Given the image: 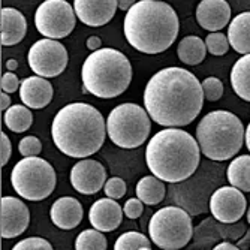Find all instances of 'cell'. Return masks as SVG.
I'll return each mask as SVG.
<instances>
[{
	"label": "cell",
	"instance_id": "cell-1",
	"mask_svg": "<svg viewBox=\"0 0 250 250\" xmlns=\"http://www.w3.org/2000/svg\"><path fill=\"white\" fill-rule=\"evenodd\" d=\"M204 90L199 80L183 67L156 72L144 90V105L151 120L165 127L190 125L202 109Z\"/></svg>",
	"mask_w": 250,
	"mask_h": 250
},
{
	"label": "cell",
	"instance_id": "cell-2",
	"mask_svg": "<svg viewBox=\"0 0 250 250\" xmlns=\"http://www.w3.org/2000/svg\"><path fill=\"white\" fill-rule=\"evenodd\" d=\"M56 147L66 156L84 159L101 150L106 136V123L101 111L85 102L67 104L51 125Z\"/></svg>",
	"mask_w": 250,
	"mask_h": 250
},
{
	"label": "cell",
	"instance_id": "cell-3",
	"mask_svg": "<svg viewBox=\"0 0 250 250\" xmlns=\"http://www.w3.org/2000/svg\"><path fill=\"white\" fill-rule=\"evenodd\" d=\"M180 22L171 5L161 0H140L126 14L123 32L127 42L144 54H161L177 39Z\"/></svg>",
	"mask_w": 250,
	"mask_h": 250
},
{
	"label": "cell",
	"instance_id": "cell-4",
	"mask_svg": "<svg viewBox=\"0 0 250 250\" xmlns=\"http://www.w3.org/2000/svg\"><path fill=\"white\" fill-rule=\"evenodd\" d=\"M201 148L193 136L178 127L157 132L147 144L146 162L153 175L168 183H180L195 174Z\"/></svg>",
	"mask_w": 250,
	"mask_h": 250
},
{
	"label": "cell",
	"instance_id": "cell-5",
	"mask_svg": "<svg viewBox=\"0 0 250 250\" xmlns=\"http://www.w3.org/2000/svg\"><path fill=\"white\" fill-rule=\"evenodd\" d=\"M83 92L112 99L126 92L132 81L129 59L114 48H99L87 56L81 67Z\"/></svg>",
	"mask_w": 250,
	"mask_h": 250
},
{
	"label": "cell",
	"instance_id": "cell-6",
	"mask_svg": "<svg viewBox=\"0 0 250 250\" xmlns=\"http://www.w3.org/2000/svg\"><path fill=\"white\" fill-rule=\"evenodd\" d=\"M241 120L229 111L217 109L204 116L196 127L201 153L210 161L223 162L234 157L246 141Z\"/></svg>",
	"mask_w": 250,
	"mask_h": 250
},
{
	"label": "cell",
	"instance_id": "cell-7",
	"mask_svg": "<svg viewBox=\"0 0 250 250\" xmlns=\"http://www.w3.org/2000/svg\"><path fill=\"white\" fill-rule=\"evenodd\" d=\"M151 130L150 114L135 104H122L109 112L106 119V133L109 140L122 148H136L143 146Z\"/></svg>",
	"mask_w": 250,
	"mask_h": 250
},
{
	"label": "cell",
	"instance_id": "cell-8",
	"mask_svg": "<svg viewBox=\"0 0 250 250\" xmlns=\"http://www.w3.org/2000/svg\"><path fill=\"white\" fill-rule=\"evenodd\" d=\"M56 171L39 156L22 157L11 171L14 190L27 201H42L48 198L56 188Z\"/></svg>",
	"mask_w": 250,
	"mask_h": 250
},
{
	"label": "cell",
	"instance_id": "cell-9",
	"mask_svg": "<svg viewBox=\"0 0 250 250\" xmlns=\"http://www.w3.org/2000/svg\"><path fill=\"white\" fill-rule=\"evenodd\" d=\"M148 234L151 241L164 250L183 249L193 235L192 219L180 207H164L151 216Z\"/></svg>",
	"mask_w": 250,
	"mask_h": 250
},
{
	"label": "cell",
	"instance_id": "cell-10",
	"mask_svg": "<svg viewBox=\"0 0 250 250\" xmlns=\"http://www.w3.org/2000/svg\"><path fill=\"white\" fill-rule=\"evenodd\" d=\"M75 9L66 0H45L35 12V27L51 39H63L75 29Z\"/></svg>",
	"mask_w": 250,
	"mask_h": 250
},
{
	"label": "cell",
	"instance_id": "cell-11",
	"mask_svg": "<svg viewBox=\"0 0 250 250\" xmlns=\"http://www.w3.org/2000/svg\"><path fill=\"white\" fill-rule=\"evenodd\" d=\"M27 60L30 69L36 75L54 78L66 69L69 56H67V50L64 48V45L60 43L57 39L45 38L39 39L32 45Z\"/></svg>",
	"mask_w": 250,
	"mask_h": 250
},
{
	"label": "cell",
	"instance_id": "cell-12",
	"mask_svg": "<svg viewBox=\"0 0 250 250\" xmlns=\"http://www.w3.org/2000/svg\"><path fill=\"white\" fill-rule=\"evenodd\" d=\"M210 211L220 223L238 222L247 211V201L235 186H222L210 198Z\"/></svg>",
	"mask_w": 250,
	"mask_h": 250
},
{
	"label": "cell",
	"instance_id": "cell-13",
	"mask_svg": "<svg viewBox=\"0 0 250 250\" xmlns=\"http://www.w3.org/2000/svg\"><path fill=\"white\" fill-rule=\"evenodd\" d=\"M71 185L83 195H95L106 183V171L95 159H83L71 169Z\"/></svg>",
	"mask_w": 250,
	"mask_h": 250
},
{
	"label": "cell",
	"instance_id": "cell-14",
	"mask_svg": "<svg viewBox=\"0 0 250 250\" xmlns=\"http://www.w3.org/2000/svg\"><path fill=\"white\" fill-rule=\"evenodd\" d=\"M30 223V211L21 199L14 196L2 198V237L15 238L21 235Z\"/></svg>",
	"mask_w": 250,
	"mask_h": 250
},
{
	"label": "cell",
	"instance_id": "cell-15",
	"mask_svg": "<svg viewBox=\"0 0 250 250\" xmlns=\"http://www.w3.org/2000/svg\"><path fill=\"white\" fill-rule=\"evenodd\" d=\"M77 18L85 26H105L119 9L117 0H74Z\"/></svg>",
	"mask_w": 250,
	"mask_h": 250
},
{
	"label": "cell",
	"instance_id": "cell-16",
	"mask_svg": "<svg viewBox=\"0 0 250 250\" xmlns=\"http://www.w3.org/2000/svg\"><path fill=\"white\" fill-rule=\"evenodd\" d=\"M196 21L207 32H220L231 21V6L226 0H201Z\"/></svg>",
	"mask_w": 250,
	"mask_h": 250
},
{
	"label": "cell",
	"instance_id": "cell-17",
	"mask_svg": "<svg viewBox=\"0 0 250 250\" xmlns=\"http://www.w3.org/2000/svg\"><path fill=\"white\" fill-rule=\"evenodd\" d=\"M123 210L120 204L112 198H102L98 199L92 207H90L88 220L93 228L102 232L116 231L122 225L123 220Z\"/></svg>",
	"mask_w": 250,
	"mask_h": 250
},
{
	"label": "cell",
	"instance_id": "cell-18",
	"mask_svg": "<svg viewBox=\"0 0 250 250\" xmlns=\"http://www.w3.org/2000/svg\"><path fill=\"white\" fill-rule=\"evenodd\" d=\"M54 90L53 85L45 77H27L21 81L20 85V99L32 109L45 108L53 101Z\"/></svg>",
	"mask_w": 250,
	"mask_h": 250
},
{
	"label": "cell",
	"instance_id": "cell-19",
	"mask_svg": "<svg viewBox=\"0 0 250 250\" xmlns=\"http://www.w3.org/2000/svg\"><path fill=\"white\" fill-rule=\"evenodd\" d=\"M51 222L60 229H74L83 220V207L78 199L72 196L59 198L50 210Z\"/></svg>",
	"mask_w": 250,
	"mask_h": 250
},
{
	"label": "cell",
	"instance_id": "cell-20",
	"mask_svg": "<svg viewBox=\"0 0 250 250\" xmlns=\"http://www.w3.org/2000/svg\"><path fill=\"white\" fill-rule=\"evenodd\" d=\"M27 32V21L20 11L14 8H2V45L20 43Z\"/></svg>",
	"mask_w": 250,
	"mask_h": 250
},
{
	"label": "cell",
	"instance_id": "cell-21",
	"mask_svg": "<svg viewBox=\"0 0 250 250\" xmlns=\"http://www.w3.org/2000/svg\"><path fill=\"white\" fill-rule=\"evenodd\" d=\"M228 39L238 54H250V12H241L231 20Z\"/></svg>",
	"mask_w": 250,
	"mask_h": 250
},
{
	"label": "cell",
	"instance_id": "cell-22",
	"mask_svg": "<svg viewBox=\"0 0 250 250\" xmlns=\"http://www.w3.org/2000/svg\"><path fill=\"white\" fill-rule=\"evenodd\" d=\"M231 85L235 95L250 102V54H243L231 69Z\"/></svg>",
	"mask_w": 250,
	"mask_h": 250
},
{
	"label": "cell",
	"instance_id": "cell-23",
	"mask_svg": "<svg viewBox=\"0 0 250 250\" xmlns=\"http://www.w3.org/2000/svg\"><path fill=\"white\" fill-rule=\"evenodd\" d=\"M177 56L185 64L196 66L207 56V45L198 36H186L177 47Z\"/></svg>",
	"mask_w": 250,
	"mask_h": 250
},
{
	"label": "cell",
	"instance_id": "cell-24",
	"mask_svg": "<svg viewBox=\"0 0 250 250\" xmlns=\"http://www.w3.org/2000/svg\"><path fill=\"white\" fill-rule=\"evenodd\" d=\"M136 196H138L147 206H156L162 202L167 193L164 180L157 178L156 175H147L143 177L138 185H136Z\"/></svg>",
	"mask_w": 250,
	"mask_h": 250
},
{
	"label": "cell",
	"instance_id": "cell-25",
	"mask_svg": "<svg viewBox=\"0 0 250 250\" xmlns=\"http://www.w3.org/2000/svg\"><path fill=\"white\" fill-rule=\"evenodd\" d=\"M226 178L229 185L243 192H250V154L235 157L226 169Z\"/></svg>",
	"mask_w": 250,
	"mask_h": 250
},
{
	"label": "cell",
	"instance_id": "cell-26",
	"mask_svg": "<svg viewBox=\"0 0 250 250\" xmlns=\"http://www.w3.org/2000/svg\"><path fill=\"white\" fill-rule=\"evenodd\" d=\"M3 122L9 130L15 133H21L30 129L33 123V114L30 112L27 105H12L5 111Z\"/></svg>",
	"mask_w": 250,
	"mask_h": 250
},
{
	"label": "cell",
	"instance_id": "cell-27",
	"mask_svg": "<svg viewBox=\"0 0 250 250\" xmlns=\"http://www.w3.org/2000/svg\"><path fill=\"white\" fill-rule=\"evenodd\" d=\"M106 246L105 235H102V231L96 228L83 231L75 240L77 250H105Z\"/></svg>",
	"mask_w": 250,
	"mask_h": 250
},
{
	"label": "cell",
	"instance_id": "cell-28",
	"mask_svg": "<svg viewBox=\"0 0 250 250\" xmlns=\"http://www.w3.org/2000/svg\"><path fill=\"white\" fill-rule=\"evenodd\" d=\"M114 249L116 250H150L151 243L144 234L129 231V232L122 234L117 238Z\"/></svg>",
	"mask_w": 250,
	"mask_h": 250
},
{
	"label": "cell",
	"instance_id": "cell-29",
	"mask_svg": "<svg viewBox=\"0 0 250 250\" xmlns=\"http://www.w3.org/2000/svg\"><path fill=\"white\" fill-rule=\"evenodd\" d=\"M206 45H207V51L211 56H225L231 47L228 35H225L222 32H211L210 35H207Z\"/></svg>",
	"mask_w": 250,
	"mask_h": 250
},
{
	"label": "cell",
	"instance_id": "cell-30",
	"mask_svg": "<svg viewBox=\"0 0 250 250\" xmlns=\"http://www.w3.org/2000/svg\"><path fill=\"white\" fill-rule=\"evenodd\" d=\"M202 90H204V98L210 102H216L223 96V84L219 78L216 77H208L202 83Z\"/></svg>",
	"mask_w": 250,
	"mask_h": 250
},
{
	"label": "cell",
	"instance_id": "cell-31",
	"mask_svg": "<svg viewBox=\"0 0 250 250\" xmlns=\"http://www.w3.org/2000/svg\"><path fill=\"white\" fill-rule=\"evenodd\" d=\"M18 150H20V153L24 156V157L39 156L41 151H42V144H41V141L36 138V136L29 135V136H24V138L20 141Z\"/></svg>",
	"mask_w": 250,
	"mask_h": 250
},
{
	"label": "cell",
	"instance_id": "cell-32",
	"mask_svg": "<svg viewBox=\"0 0 250 250\" xmlns=\"http://www.w3.org/2000/svg\"><path fill=\"white\" fill-rule=\"evenodd\" d=\"M219 228V235L225 240H240L243 232L246 231L243 223H220L217 225Z\"/></svg>",
	"mask_w": 250,
	"mask_h": 250
},
{
	"label": "cell",
	"instance_id": "cell-33",
	"mask_svg": "<svg viewBox=\"0 0 250 250\" xmlns=\"http://www.w3.org/2000/svg\"><path fill=\"white\" fill-rule=\"evenodd\" d=\"M12 249L14 250H51L53 246L45 238L32 237V238H26V240L18 241Z\"/></svg>",
	"mask_w": 250,
	"mask_h": 250
},
{
	"label": "cell",
	"instance_id": "cell-34",
	"mask_svg": "<svg viewBox=\"0 0 250 250\" xmlns=\"http://www.w3.org/2000/svg\"><path fill=\"white\" fill-rule=\"evenodd\" d=\"M105 195L112 198V199H120L126 193V183L120 177H112L106 180V183L104 186Z\"/></svg>",
	"mask_w": 250,
	"mask_h": 250
},
{
	"label": "cell",
	"instance_id": "cell-35",
	"mask_svg": "<svg viewBox=\"0 0 250 250\" xmlns=\"http://www.w3.org/2000/svg\"><path fill=\"white\" fill-rule=\"evenodd\" d=\"M143 204L144 202L138 196L127 199L126 204H125V207H123V211H125L126 217H129V219H138L143 214V211H144Z\"/></svg>",
	"mask_w": 250,
	"mask_h": 250
},
{
	"label": "cell",
	"instance_id": "cell-36",
	"mask_svg": "<svg viewBox=\"0 0 250 250\" xmlns=\"http://www.w3.org/2000/svg\"><path fill=\"white\" fill-rule=\"evenodd\" d=\"M20 85H21V83L12 71H8L6 74H3V77H2V92L15 93L20 88Z\"/></svg>",
	"mask_w": 250,
	"mask_h": 250
},
{
	"label": "cell",
	"instance_id": "cell-37",
	"mask_svg": "<svg viewBox=\"0 0 250 250\" xmlns=\"http://www.w3.org/2000/svg\"><path fill=\"white\" fill-rule=\"evenodd\" d=\"M0 144H2V157H0V164H2V167H5L9 162V159H11L12 146H11L8 135L3 133V132H2V135H0Z\"/></svg>",
	"mask_w": 250,
	"mask_h": 250
},
{
	"label": "cell",
	"instance_id": "cell-38",
	"mask_svg": "<svg viewBox=\"0 0 250 250\" xmlns=\"http://www.w3.org/2000/svg\"><path fill=\"white\" fill-rule=\"evenodd\" d=\"M85 45H87V48H88L90 51H96V50L101 48L102 41H101V38H98V36H90V38L87 39Z\"/></svg>",
	"mask_w": 250,
	"mask_h": 250
},
{
	"label": "cell",
	"instance_id": "cell-39",
	"mask_svg": "<svg viewBox=\"0 0 250 250\" xmlns=\"http://www.w3.org/2000/svg\"><path fill=\"white\" fill-rule=\"evenodd\" d=\"M214 250H238L240 247L238 246H235V244H232L231 241H223V243H217L214 247H213Z\"/></svg>",
	"mask_w": 250,
	"mask_h": 250
},
{
	"label": "cell",
	"instance_id": "cell-40",
	"mask_svg": "<svg viewBox=\"0 0 250 250\" xmlns=\"http://www.w3.org/2000/svg\"><path fill=\"white\" fill-rule=\"evenodd\" d=\"M117 3H119V9L129 11L136 3V0H117Z\"/></svg>",
	"mask_w": 250,
	"mask_h": 250
},
{
	"label": "cell",
	"instance_id": "cell-41",
	"mask_svg": "<svg viewBox=\"0 0 250 250\" xmlns=\"http://www.w3.org/2000/svg\"><path fill=\"white\" fill-rule=\"evenodd\" d=\"M237 246H238L240 249H250V229L246 232V237H244V238H240V240H238Z\"/></svg>",
	"mask_w": 250,
	"mask_h": 250
},
{
	"label": "cell",
	"instance_id": "cell-42",
	"mask_svg": "<svg viewBox=\"0 0 250 250\" xmlns=\"http://www.w3.org/2000/svg\"><path fill=\"white\" fill-rule=\"evenodd\" d=\"M9 106H11V98H9V93L2 92V104H0V108H2V111H6Z\"/></svg>",
	"mask_w": 250,
	"mask_h": 250
},
{
	"label": "cell",
	"instance_id": "cell-43",
	"mask_svg": "<svg viewBox=\"0 0 250 250\" xmlns=\"http://www.w3.org/2000/svg\"><path fill=\"white\" fill-rule=\"evenodd\" d=\"M17 67H18V62H17V60L11 59V60L6 62V69H8V71H15Z\"/></svg>",
	"mask_w": 250,
	"mask_h": 250
},
{
	"label": "cell",
	"instance_id": "cell-44",
	"mask_svg": "<svg viewBox=\"0 0 250 250\" xmlns=\"http://www.w3.org/2000/svg\"><path fill=\"white\" fill-rule=\"evenodd\" d=\"M246 146H247V148H249V151H250V123H249V126L246 127Z\"/></svg>",
	"mask_w": 250,
	"mask_h": 250
},
{
	"label": "cell",
	"instance_id": "cell-45",
	"mask_svg": "<svg viewBox=\"0 0 250 250\" xmlns=\"http://www.w3.org/2000/svg\"><path fill=\"white\" fill-rule=\"evenodd\" d=\"M247 223L250 225V207H249V210H247Z\"/></svg>",
	"mask_w": 250,
	"mask_h": 250
}]
</instances>
